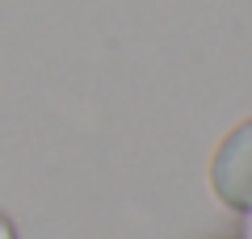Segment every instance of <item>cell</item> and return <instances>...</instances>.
<instances>
[{"instance_id": "3957f363", "label": "cell", "mask_w": 252, "mask_h": 239, "mask_svg": "<svg viewBox=\"0 0 252 239\" xmlns=\"http://www.w3.org/2000/svg\"><path fill=\"white\" fill-rule=\"evenodd\" d=\"M0 239H17V231H13V222L0 214Z\"/></svg>"}, {"instance_id": "7a4b0ae2", "label": "cell", "mask_w": 252, "mask_h": 239, "mask_svg": "<svg viewBox=\"0 0 252 239\" xmlns=\"http://www.w3.org/2000/svg\"><path fill=\"white\" fill-rule=\"evenodd\" d=\"M240 239H252V206L240 214Z\"/></svg>"}, {"instance_id": "6da1fadb", "label": "cell", "mask_w": 252, "mask_h": 239, "mask_svg": "<svg viewBox=\"0 0 252 239\" xmlns=\"http://www.w3.org/2000/svg\"><path fill=\"white\" fill-rule=\"evenodd\" d=\"M210 193L227 206V210L244 214L252 206V118L219 139L215 155H210Z\"/></svg>"}]
</instances>
